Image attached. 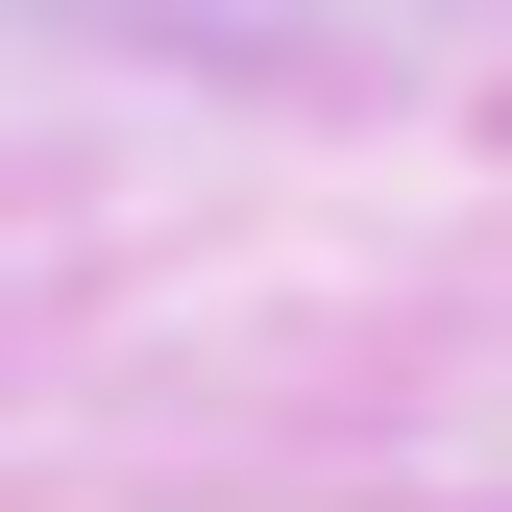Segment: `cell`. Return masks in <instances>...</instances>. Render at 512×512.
Wrapping results in <instances>:
<instances>
[]
</instances>
